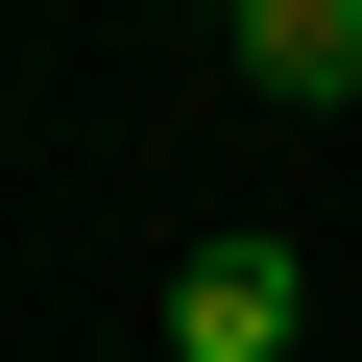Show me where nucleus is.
Segmentation results:
<instances>
[{
    "mask_svg": "<svg viewBox=\"0 0 362 362\" xmlns=\"http://www.w3.org/2000/svg\"><path fill=\"white\" fill-rule=\"evenodd\" d=\"M242 73L266 97H362V0H242Z\"/></svg>",
    "mask_w": 362,
    "mask_h": 362,
    "instance_id": "2",
    "label": "nucleus"
},
{
    "mask_svg": "<svg viewBox=\"0 0 362 362\" xmlns=\"http://www.w3.org/2000/svg\"><path fill=\"white\" fill-rule=\"evenodd\" d=\"M290 242H194V266H169V362H290Z\"/></svg>",
    "mask_w": 362,
    "mask_h": 362,
    "instance_id": "1",
    "label": "nucleus"
}]
</instances>
